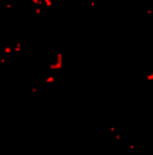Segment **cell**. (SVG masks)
I'll list each match as a JSON object with an SVG mask.
<instances>
[{
  "label": "cell",
  "mask_w": 153,
  "mask_h": 155,
  "mask_svg": "<svg viewBox=\"0 0 153 155\" xmlns=\"http://www.w3.org/2000/svg\"><path fill=\"white\" fill-rule=\"evenodd\" d=\"M128 155H132V153H128Z\"/></svg>",
  "instance_id": "cell-6"
},
{
  "label": "cell",
  "mask_w": 153,
  "mask_h": 155,
  "mask_svg": "<svg viewBox=\"0 0 153 155\" xmlns=\"http://www.w3.org/2000/svg\"><path fill=\"white\" fill-rule=\"evenodd\" d=\"M22 47H24V43H22V41L13 43V51H15V52H20V51H22Z\"/></svg>",
  "instance_id": "cell-3"
},
{
  "label": "cell",
  "mask_w": 153,
  "mask_h": 155,
  "mask_svg": "<svg viewBox=\"0 0 153 155\" xmlns=\"http://www.w3.org/2000/svg\"><path fill=\"white\" fill-rule=\"evenodd\" d=\"M54 81H56V76H54V74H49V76L43 78V83H45V85H52Z\"/></svg>",
  "instance_id": "cell-2"
},
{
  "label": "cell",
  "mask_w": 153,
  "mask_h": 155,
  "mask_svg": "<svg viewBox=\"0 0 153 155\" xmlns=\"http://www.w3.org/2000/svg\"><path fill=\"white\" fill-rule=\"evenodd\" d=\"M144 79H146L148 83H153V71H151V72H148V74L144 76Z\"/></svg>",
  "instance_id": "cell-4"
},
{
  "label": "cell",
  "mask_w": 153,
  "mask_h": 155,
  "mask_svg": "<svg viewBox=\"0 0 153 155\" xmlns=\"http://www.w3.org/2000/svg\"><path fill=\"white\" fill-rule=\"evenodd\" d=\"M47 69H49L50 72H58V71H61V69H63V52H58V54H56V60H54Z\"/></svg>",
  "instance_id": "cell-1"
},
{
  "label": "cell",
  "mask_w": 153,
  "mask_h": 155,
  "mask_svg": "<svg viewBox=\"0 0 153 155\" xmlns=\"http://www.w3.org/2000/svg\"><path fill=\"white\" fill-rule=\"evenodd\" d=\"M43 5L45 7H52L54 5V0H43Z\"/></svg>",
  "instance_id": "cell-5"
}]
</instances>
